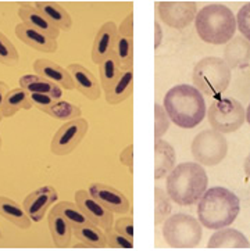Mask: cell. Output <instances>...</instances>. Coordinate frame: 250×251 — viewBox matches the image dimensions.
Wrapping results in <instances>:
<instances>
[{"instance_id":"obj_1","label":"cell","mask_w":250,"mask_h":251,"mask_svg":"<svg viewBox=\"0 0 250 251\" xmlns=\"http://www.w3.org/2000/svg\"><path fill=\"white\" fill-rule=\"evenodd\" d=\"M164 110L169 120L184 129L197 126L206 117L203 95L191 85H177L164 96Z\"/></svg>"},{"instance_id":"obj_2","label":"cell","mask_w":250,"mask_h":251,"mask_svg":"<svg viewBox=\"0 0 250 251\" xmlns=\"http://www.w3.org/2000/svg\"><path fill=\"white\" fill-rule=\"evenodd\" d=\"M241 211L238 196L225 187H211L204 192L197 205V215L203 226L216 230L229 226Z\"/></svg>"},{"instance_id":"obj_3","label":"cell","mask_w":250,"mask_h":251,"mask_svg":"<svg viewBox=\"0 0 250 251\" xmlns=\"http://www.w3.org/2000/svg\"><path fill=\"white\" fill-rule=\"evenodd\" d=\"M207 174L200 164L184 162L175 167L167 178V193L179 205H192L199 202L207 190Z\"/></svg>"},{"instance_id":"obj_4","label":"cell","mask_w":250,"mask_h":251,"mask_svg":"<svg viewBox=\"0 0 250 251\" xmlns=\"http://www.w3.org/2000/svg\"><path fill=\"white\" fill-rule=\"evenodd\" d=\"M196 31L202 41L224 45L234 38L236 18L224 4H209L196 14Z\"/></svg>"},{"instance_id":"obj_5","label":"cell","mask_w":250,"mask_h":251,"mask_svg":"<svg viewBox=\"0 0 250 251\" xmlns=\"http://www.w3.org/2000/svg\"><path fill=\"white\" fill-rule=\"evenodd\" d=\"M192 79L199 92L209 96H220L229 86L231 68L222 58L204 57L194 65Z\"/></svg>"},{"instance_id":"obj_6","label":"cell","mask_w":250,"mask_h":251,"mask_svg":"<svg viewBox=\"0 0 250 251\" xmlns=\"http://www.w3.org/2000/svg\"><path fill=\"white\" fill-rule=\"evenodd\" d=\"M163 237L172 249H194L202 240V224L188 214L171 215L164 221Z\"/></svg>"},{"instance_id":"obj_7","label":"cell","mask_w":250,"mask_h":251,"mask_svg":"<svg viewBox=\"0 0 250 251\" xmlns=\"http://www.w3.org/2000/svg\"><path fill=\"white\" fill-rule=\"evenodd\" d=\"M210 125L221 133L238 130L246 120L243 105L232 98H221L210 105L207 111Z\"/></svg>"},{"instance_id":"obj_8","label":"cell","mask_w":250,"mask_h":251,"mask_svg":"<svg viewBox=\"0 0 250 251\" xmlns=\"http://www.w3.org/2000/svg\"><path fill=\"white\" fill-rule=\"evenodd\" d=\"M191 151L197 162L207 167H214L226 157L228 143L221 132L206 129L194 136Z\"/></svg>"},{"instance_id":"obj_9","label":"cell","mask_w":250,"mask_h":251,"mask_svg":"<svg viewBox=\"0 0 250 251\" xmlns=\"http://www.w3.org/2000/svg\"><path fill=\"white\" fill-rule=\"evenodd\" d=\"M88 132V121L83 118H77L65 122L60 126L52 139V153L56 155H67L73 153L77 146L81 143Z\"/></svg>"},{"instance_id":"obj_10","label":"cell","mask_w":250,"mask_h":251,"mask_svg":"<svg viewBox=\"0 0 250 251\" xmlns=\"http://www.w3.org/2000/svg\"><path fill=\"white\" fill-rule=\"evenodd\" d=\"M157 8L163 21L175 29L192 24L197 14V4L194 1H159Z\"/></svg>"},{"instance_id":"obj_11","label":"cell","mask_w":250,"mask_h":251,"mask_svg":"<svg viewBox=\"0 0 250 251\" xmlns=\"http://www.w3.org/2000/svg\"><path fill=\"white\" fill-rule=\"evenodd\" d=\"M75 202L83 211L89 221L102 230H107L113 226V212L102 205L89 192L78 190L75 193Z\"/></svg>"},{"instance_id":"obj_12","label":"cell","mask_w":250,"mask_h":251,"mask_svg":"<svg viewBox=\"0 0 250 251\" xmlns=\"http://www.w3.org/2000/svg\"><path fill=\"white\" fill-rule=\"evenodd\" d=\"M57 201V192L55 187L42 186L27 196L23 202L25 212L33 222H39L46 215L48 208Z\"/></svg>"},{"instance_id":"obj_13","label":"cell","mask_w":250,"mask_h":251,"mask_svg":"<svg viewBox=\"0 0 250 251\" xmlns=\"http://www.w3.org/2000/svg\"><path fill=\"white\" fill-rule=\"evenodd\" d=\"M89 193L107 210L117 214H127L131 210V201L120 190L103 183H93L89 187Z\"/></svg>"},{"instance_id":"obj_14","label":"cell","mask_w":250,"mask_h":251,"mask_svg":"<svg viewBox=\"0 0 250 251\" xmlns=\"http://www.w3.org/2000/svg\"><path fill=\"white\" fill-rule=\"evenodd\" d=\"M118 39V26L113 21H107L97 31L92 48V60L96 64H102L113 53L115 42Z\"/></svg>"},{"instance_id":"obj_15","label":"cell","mask_w":250,"mask_h":251,"mask_svg":"<svg viewBox=\"0 0 250 251\" xmlns=\"http://www.w3.org/2000/svg\"><path fill=\"white\" fill-rule=\"evenodd\" d=\"M32 67L36 75H39L42 78L56 83V85H58L63 89L71 90L75 88L70 73L67 71V68H63L61 65L56 64V63L50 61V60L39 58V60H35Z\"/></svg>"},{"instance_id":"obj_16","label":"cell","mask_w":250,"mask_h":251,"mask_svg":"<svg viewBox=\"0 0 250 251\" xmlns=\"http://www.w3.org/2000/svg\"><path fill=\"white\" fill-rule=\"evenodd\" d=\"M210 250H249V240L243 233L232 227H221L210 237Z\"/></svg>"},{"instance_id":"obj_17","label":"cell","mask_w":250,"mask_h":251,"mask_svg":"<svg viewBox=\"0 0 250 251\" xmlns=\"http://www.w3.org/2000/svg\"><path fill=\"white\" fill-rule=\"evenodd\" d=\"M18 17L28 26H31L33 29L48 35L49 38L57 41V38L60 35V29L56 28L38 8L31 6L29 3H21V6L18 8Z\"/></svg>"},{"instance_id":"obj_18","label":"cell","mask_w":250,"mask_h":251,"mask_svg":"<svg viewBox=\"0 0 250 251\" xmlns=\"http://www.w3.org/2000/svg\"><path fill=\"white\" fill-rule=\"evenodd\" d=\"M67 71L71 75L75 88L85 98H88L89 100H97V99L100 98V86H99V82L93 76V74L88 71L83 65L70 64L68 68H67Z\"/></svg>"},{"instance_id":"obj_19","label":"cell","mask_w":250,"mask_h":251,"mask_svg":"<svg viewBox=\"0 0 250 251\" xmlns=\"http://www.w3.org/2000/svg\"><path fill=\"white\" fill-rule=\"evenodd\" d=\"M16 35L20 41L28 45L29 48L42 51V53H56L57 50V41L49 38L48 35L39 32L36 29H33L31 26H28L24 23L18 24L16 26Z\"/></svg>"},{"instance_id":"obj_20","label":"cell","mask_w":250,"mask_h":251,"mask_svg":"<svg viewBox=\"0 0 250 251\" xmlns=\"http://www.w3.org/2000/svg\"><path fill=\"white\" fill-rule=\"evenodd\" d=\"M175 151L168 142L156 139L154 142V179L167 176L175 165Z\"/></svg>"},{"instance_id":"obj_21","label":"cell","mask_w":250,"mask_h":251,"mask_svg":"<svg viewBox=\"0 0 250 251\" xmlns=\"http://www.w3.org/2000/svg\"><path fill=\"white\" fill-rule=\"evenodd\" d=\"M224 61L229 68H242L250 63V42L243 36H236L226 43Z\"/></svg>"},{"instance_id":"obj_22","label":"cell","mask_w":250,"mask_h":251,"mask_svg":"<svg viewBox=\"0 0 250 251\" xmlns=\"http://www.w3.org/2000/svg\"><path fill=\"white\" fill-rule=\"evenodd\" d=\"M33 7L38 8L43 16L60 31H68L73 26V18L56 1H35Z\"/></svg>"},{"instance_id":"obj_23","label":"cell","mask_w":250,"mask_h":251,"mask_svg":"<svg viewBox=\"0 0 250 251\" xmlns=\"http://www.w3.org/2000/svg\"><path fill=\"white\" fill-rule=\"evenodd\" d=\"M49 229L57 249H67L73 239V227L55 208L49 212Z\"/></svg>"},{"instance_id":"obj_24","label":"cell","mask_w":250,"mask_h":251,"mask_svg":"<svg viewBox=\"0 0 250 251\" xmlns=\"http://www.w3.org/2000/svg\"><path fill=\"white\" fill-rule=\"evenodd\" d=\"M20 88L27 90L28 93H42V95H48L52 98L60 100L63 96L61 88L48 81L45 78H42L39 75H24L20 78Z\"/></svg>"},{"instance_id":"obj_25","label":"cell","mask_w":250,"mask_h":251,"mask_svg":"<svg viewBox=\"0 0 250 251\" xmlns=\"http://www.w3.org/2000/svg\"><path fill=\"white\" fill-rule=\"evenodd\" d=\"M0 215L23 230L31 227V218L25 212L24 207L8 197L0 196Z\"/></svg>"},{"instance_id":"obj_26","label":"cell","mask_w":250,"mask_h":251,"mask_svg":"<svg viewBox=\"0 0 250 251\" xmlns=\"http://www.w3.org/2000/svg\"><path fill=\"white\" fill-rule=\"evenodd\" d=\"M134 90V73L132 70L122 71L118 79L106 90V100L109 104H118L128 99Z\"/></svg>"},{"instance_id":"obj_27","label":"cell","mask_w":250,"mask_h":251,"mask_svg":"<svg viewBox=\"0 0 250 251\" xmlns=\"http://www.w3.org/2000/svg\"><path fill=\"white\" fill-rule=\"evenodd\" d=\"M33 105L29 99V93L23 88L8 90V93L3 101L1 115L3 118H10L16 115L20 110H31Z\"/></svg>"},{"instance_id":"obj_28","label":"cell","mask_w":250,"mask_h":251,"mask_svg":"<svg viewBox=\"0 0 250 251\" xmlns=\"http://www.w3.org/2000/svg\"><path fill=\"white\" fill-rule=\"evenodd\" d=\"M73 235L90 249H105L107 246L106 235L95 224H86L82 226L74 227Z\"/></svg>"},{"instance_id":"obj_29","label":"cell","mask_w":250,"mask_h":251,"mask_svg":"<svg viewBox=\"0 0 250 251\" xmlns=\"http://www.w3.org/2000/svg\"><path fill=\"white\" fill-rule=\"evenodd\" d=\"M55 210L63 217V218L71 225V227H78L82 225H86V224H92L89 218L83 214V211L77 205V202L70 201H60L53 207Z\"/></svg>"},{"instance_id":"obj_30","label":"cell","mask_w":250,"mask_h":251,"mask_svg":"<svg viewBox=\"0 0 250 251\" xmlns=\"http://www.w3.org/2000/svg\"><path fill=\"white\" fill-rule=\"evenodd\" d=\"M113 53L114 56L117 57V61L122 71L132 70V65H134V39L132 38L118 36Z\"/></svg>"},{"instance_id":"obj_31","label":"cell","mask_w":250,"mask_h":251,"mask_svg":"<svg viewBox=\"0 0 250 251\" xmlns=\"http://www.w3.org/2000/svg\"><path fill=\"white\" fill-rule=\"evenodd\" d=\"M121 73L122 70L120 64H118V61H117V57L114 56V53H111L102 64L99 65L100 83H102L103 89H109L114 82L118 79V76L121 75Z\"/></svg>"},{"instance_id":"obj_32","label":"cell","mask_w":250,"mask_h":251,"mask_svg":"<svg viewBox=\"0 0 250 251\" xmlns=\"http://www.w3.org/2000/svg\"><path fill=\"white\" fill-rule=\"evenodd\" d=\"M43 113H46L55 120H60V121H73L77 118H81L82 110L75 104H71L68 101H60L57 100L53 105H50L46 108Z\"/></svg>"},{"instance_id":"obj_33","label":"cell","mask_w":250,"mask_h":251,"mask_svg":"<svg viewBox=\"0 0 250 251\" xmlns=\"http://www.w3.org/2000/svg\"><path fill=\"white\" fill-rule=\"evenodd\" d=\"M171 202L167 192H164L160 187L154 189V224L159 226L171 214Z\"/></svg>"},{"instance_id":"obj_34","label":"cell","mask_w":250,"mask_h":251,"mask_svg":"<svg viewBox=\"0 0 250 251\" xmlns=\"http://www.w3.org/2000/svg\"><path fill=\"white\" fill-rule=\"evenodd\" d=\"M20 61V54L16 46L11 43L4 33L0 32V64L14 67Z\"/></svg>"},{"instance_id":"obj_35","label":"cell","mask_w":250,"mask_h":251,"mask_svg":"<svg viewBox=\"0 0 250 251\" xmlns=\"http://www.w3.org/2000/svg\"><path fill=\"white\" fill-rule=\"evenodd\" d=\"M105 232L107 246L110 249H115V250H132L134 249V240L128 239L127 236L121 235L113 226L105 230Z\"/></svg>"},{"instance_id":"obj_36","label":"cell","mask_w":250,"mask_h":251,"mask_svg":"<svg viewBox=\"0 0 250 251\" xmlns=\"http://www.w3.org/2000/svg\"><path fill=\"white\" fill-rule=\"evenodd\" d=\"M169 126V117L164 107L154 104V138L162 139Z\"/></svg>"},{"instance_id":"obj_37","label":"cell","mask_w":250,"mask_h":251,"mask_svg":"<svg viewBox=\"0 0 250 251\" xmlns=\"http://www.w3.org/2000/svg\"><path fill=\"white\" fill-rule=\"evenodd\" d=\"M236 25L245 39L250 42V3L242 6L236 16Z\"/></svg>"},{"instance_id":"obj_38","label":"cell","mask_w":250,"mask_h":251,"mask_svg":"<svg viewBox=\"0 0 250 251\" xmlns=\"http://www.w3.org/2000/svg\"><path fill=\"white\" fill-rule=\"evenodd\" d=\"M29 99L33 107L39 108L41 111H45L50 105H53L57 101V99L48 96V95H42V93H29Z\"/></svg>"},{"instance_id":"obj_39","label":"cell","mask_w":250,"mask_h":251,"mask_svg":"<svg viewBox=\"0 0 250 251\" xmlns=\"http://www.w3.org/2000/svg\"><path fill=\"white\" fill-rule=\"evenodd\" d=\"M114 229L117 232H120L121 235L127 236L131 240H134V219L132 218H129V217L125 218L124 217V218L117 219Z\"/></svg>"},{"instance_id":"obj_40","label":"cell","mask_w":250,"mask_h":251,"mask_svg":"<svg viewBox=\"0 0 250 251\" xmlns=\"http://www.w3.org/2000/svg\"><path fill=\"white\" fill-rule=\"evenodd\" d=\"M120 161L124 167L128 168L131 174L134 172V146L132 145H128L122 149V151L120 153Z\"/></svg>"},{"instance_id":"obj_41","label":"cell","mask_w":250,"mask_h":251,"mask_svg":"<svg viewBox=\"0 0 250 251\" xmlns=\"http://www.w3.org/2000/svg\"><path fill=\"white\" fill-rule=\"evenodd\" d=\"M118 36L122 38H132L134 36V14L129 13V16L122 20L121 25L118 26Z\"/></svg>"},{"instance_id":"obj_42","label":"cell","mask_w":250,"mask_h":251,"mask_svg":"<svg viewBox=\"0 0 250 251\" xmlns=\"http://www.w3.org/2000/svg\"><path fill=\"white\" fill-rule=\"evenodd\" d=\"M163 39V31L162 26L159 25V23L156 21L154 23V49H159L160 43H162Z\"/></svg>"},{"instance_id":"obj_43","label":"cell","mask_w":250,"mask_h":251,"mask_svg":"<svg viewBox=\"0 0 250 251\" xmlns=\"http://www.w3.org/2000/svg\"><path fill=\"white\" fill-rule=\"evenodd\" d=\"M8 93V86L4 83V82L0 81V122L3 120V115H1V108H3V101H4V98Z\"/></svg>"},{"instance_id":"obj_44","label":"cell","mask_w":250,"mask_h":251,"mask_svg":"<svg viewBox=\"0 0 250 251\" xmlns=\"http://www.w3.org/2000/svg\"><path fill=\"white\" fill-rule=\"evenodd\" d=\"M243 168H245V174L248 175V178L250 179V154L246 157V160H245V165H243Z\"/></svg>"},{"instance_id":"obj_45","label":"cell","mask_w":250,"mask_h":251,"mask_svg":"<svg viewBox=\"0 0 250 251\" xmlns=\"http://www.w3.org/2000/svg\"><path fill=\"white\" fill-rule=\"evenodd\" d=\"M246 120H248V122H249L250 125V104L249 107H248V111H246Z\"/></svg>"},{"instance_id":"obj_46","label":"cell","mask_w":250,"mask_h":251,"mask_svg":"<svg viewBox=\"0 0 250 251\" xmlns=\"http://www.w3.org/2000/svg\"><path fill=\"white\" fill-rule=\"evenodd\" d=\"M1 145H3V140H1V136H0V149H1Z\"/></svg>"},{"instance_id":"obj_47","label":"cell","mask_w":250,"mask_h":251,"mask_svg":"<svg viewBox=\"0 0 250 251\" xmlns=\"http://www.w3.org/2000/svg\"><path fill=\"white\" fill-rule=\"evenodd\" d=\"M0 239H1V230H0Z\"/></svg>"}]
</instances>
